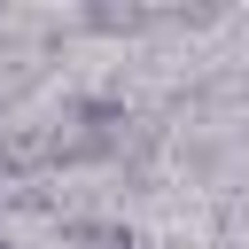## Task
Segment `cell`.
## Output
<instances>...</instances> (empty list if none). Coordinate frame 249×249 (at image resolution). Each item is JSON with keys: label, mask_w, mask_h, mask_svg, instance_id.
<instances>
[{"label": "cell", "mask_w": 249, "mask_h": 249, "mask_svg": "<svg viewBox=\"0 0 249 249\" xmlns=\"http://www.w3.org/2000/svg\"><path fill=\"white\" fill-rule=\"evenodd\" d=\"M62 249H148L124 218H62Z\"/></svg>", "instance_id": "cell-2"}, {"label": "cell", "mask_w": 249, "mask_h": 249, "mask_svg": "<svg viewBox=\"0 0 249 249\" xmlns=\"http://www.w3.org/2000/svg\"><path fill=\"white\" fill-rule=\"evenodd\" d=\"M132 132V109L117 93H62L54 124L39 132L47 140V171H86V163H109Z\"/></svg>", "instance_id": "cell-1"}, {"label": "cell", "mask_w": 249, "mask_h": 249, "mask_svg": "<svg viewBox=\"0 0 249 249\" xmlns=\"http://www.w3.org/2000/svg\"><path fill=\"white\" fill-rule=\"evenodd\" d=\"M0 249H16V241H0Z\"/></svg>", "instance_id": "cell-3"}]
</instances>
